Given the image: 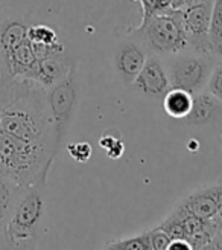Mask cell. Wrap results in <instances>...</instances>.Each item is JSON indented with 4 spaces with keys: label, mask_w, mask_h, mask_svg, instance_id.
<instances>
[{
    "label": "cell",
    "mask_w": 222,
    "mask_h": 250,
    "mask_svg": "<svg viewBox=\"0 0 222 250\" xmlns=\"http://www.w3.org/2000/svg\"><path fill=\"white\" fill-rule=\"evenodd\" d=\"M28 28L29 24L17 17L0 21V51L3 57L28 39Z\"/></svg>",
    "instance_id": "7c38bea8"
},
{
    "label": "cell",
    "mask_w": 222,
    "mask_h": 250,
    "mask_svg": "<svg viewBox=\"0 0 222 250\" xmlns=\"http://www.w3.org/2000/svg\"><path fill=\"white\" fill-rule=\"evenodd\" d=\"M28 39L31 43L43 46H54L59 43L56 31L49 24H29Z\"/></svg>",
    "instance_id": "5bb4252c"
},
{
    "label": "cell",
    "mask_w": 222,
    "mask_h": 250,
    "mask_svg": "<svg viewBox=\"0 0 222 250\" xmlns=\"http://www.w3.org/2000/svg\"><path fill=\"white\" fill-rule=\"evenodd\" d=\"M186 119L192 125L216 124L219 119H222V103L210 92L203 90L193 95L192 110Z\"/></svg>",
    "instance_id": "30bf717a"
},
{
    "label": "cell",
    "mask_w": 222,
    "mask_h": 250,
    "mask_svg": "<svg viewBox=\"0 0 222 250\" xmlns=\"http://www.w3.org/2000/svg\"><path fill=\"white\" fill-rule=\"evenodd\" d=\"M44 186L26 188L12 209L3 233L12 240H38L46 212Z\"/></svg>",
    "instance_id": "277c9868"
},
{
    "label": "cell",
    "mask_w": 222,
    "mask_h": 250,
    "mask_svg": "<svg viewBox=\"0 0 222 250\" xmlns=\"http://www.w3.org/2000/svg\"><path fill=\"white\" fill-rule=\"evenodd\" d=\"M198 2H201V0H175L174 8L175 9H183V8H186L189 5H193V3H198Z\"/></svg>",
    "instance_id": "cb8c5ba5"
},
{
    "label": "cell",
    "mask_w": 222,
    "mask_h": 250,
    "mask_svg": "<svg viewBox=\"0 0 222 250\" xmlns=\"http://www.w3.org/2000/svg\"><path fill=\"white\" fill-rule=\"evenodd\" d=\"M131 87H134L135 92L145 95L146 98L162 101L163 96L172 89L163 60L157 55H148L140 73L134 80Z\"/></svg>",
    "instance_id": "ba28073f"
},
{
    "label": "cell",
    "mask_w": 222,
    "mask_h": 250,
    "mask_svg": "<svg viewBox=\"0 0 222 250\" xmlns=\"http://www.w3.org/2000/svg\"><path fill=\"white\" fill-rule=\"evenodd\" d=\"M24 189L26 188H21L5 171L0 169V236L6 228L12 209H14L17 200Z\"/></svg>",
    "instance_id": "8fae6325"
},
{
    "label": "cell",
    "mask_w": 222,
    "mask_h": 250,
    "mask_svg": "<svg viewBox=\"0 0 222 250\" xmlns=\"http://www.w3.org/2000/svg\"><path fill=\"white\" fill-rule=\"evenodd\" d=\"M167 250H195L187 240H172Z\"/></svg>",
    "instance_id": "603a6c76"
},
{
    "label": "cell",
    "mask_w": 222,
    "mask_h": 250,
    "mask_svg": "<svg viewBox=\"0 0 222 250\" xmlns=\"http://www.w3.org/2000/svg\"><path fill=\"white\" fill-rule=\"evenodd\" d=\"M172 238L160 228H155L149 230V243H151V250H167Z\"/></svg>",
    "instance_id": "7402d4cb"
},
{
    "label": "cell",
    "mask_w": 222,
    "mask_h": 250,
    "mask_svg": "<svg viewBox=\"0 0 222 250\" xmlns=\"http://www.w3.org/2000/svg\"><path fill=\"white\" fill-rule=\"evenodd\" d=\"M212 6L213 0H201L198 3L189 5L181 9L189 49L198 52H215L210 43Z\"/></svg>",
    "instance_id": "5b68a950"
},
{
    "label": "cell",
    "mask_w": 222,
    "mask_h": 250,
    "mask_svg": "<svg viewBox=\"0 0 222 250\" xmlns=\"http://www.w3.org/2000/svg\"><path fill=\"white\" fill-rule=\"evenodd\" d=\"M146 47L148 54L165 58L187 49L181 9L172 8L162 14L143 19L137 28L130 31Z\"/></svg>",
    "instance_id": "6da1fadb"
},
{
    "label": "cell",
    "mask_w": 222,
    "mask_h": 250,
    "mask_svg": "<svg viewBox=\"0 0 222 250\" xmlns=\"http://www.w3.org/2000/svg\"><path fill=\"white\" fill-rule=\"evenodd\" d=\"M37 241L38 240H12L5 233L0 236V250H37Z\"/></svg>",
    "instance_id": "ffe728a7"
},
{
    "label": "cell",
    "mask_w": 222,
    "mask_h": 250,
    "mask_svg": "<svg viewBox=\"0 0 222 250\" xmlns=\"http://www.w3.org/2000/svg\"><path fill=\"white\" fill-rule=\"evenodd\" d=\"M221 58L215 52H198L187 47L162 60L170 85L196 95L207 89L210 75Z\"/></svg>",
    "instance_id": "7a4b0ae2"
},
{
    "label": "cell",
    "mask_w": 222,
    "mask_h": 250,
    "mask_svg": "<svg viewBox=\"0 0 222 250\" xmlns=\"http://www.w3.org/2000/svg\"><path fill=\"white\" fill-rule=\"evenodd\" d=\"M46 90V101L51 118L54 122V131L56 146L61 149L67 137V133L73 124L78 108L79 83H78V66L76 62L72 66L69 73L63 80H59Z\"/></svg>",
    "instance_id": "3957f363"
},
{
    "label": "cell",
    "mask_w": 222,
    "mask_h": 250,
    "mask_svg": "<svg viewBox=\"0 0 222 250\" xmlns=\"http://www.w3.org/2000/svg\"><path fill=\"white\" fill-rule=\"evenodd\" d=\"M221 57H222V46H221Z\"/></svg>",
    "instance_id": "484cf974"
},
{
    "label": "cell",
    "mask_w": 222,
    "mask_h": 250,
    "mask_svg": "<svg viewBox=\"0 0 222 250\" xmlns=\"http://www.w3.org/2000/svg\"><path fill=\"white\" fill-rule=\"evenodd\" d=\"M75 62L76 61L70 58L67 52L40 60L38 67H37L35 83L40 84L43 89H49V87L58 83L59 80H63Z\"/></svg>",
    "instance_id": "9c48e42d"
},
{
    "label": "cell",
    "mask_w": 222,
    "mask_h": 250,
    "mask_svg": "<svg viewBox=\"0 0 222 250\" xmlns=\"http://www.w3.org/2000/svg\"><path fill=\"white\" fill-rule=\"evenodd\" d=\"M210 43L213 51L221 55L222 46V0H213L210 19Z\"/></svg>",
    "instance_id": "9a60e30c"
},
{
    "label": "cell",
    "mask_w": 222,
    "mask_h": 250,
    "mask_svg": "<svg viewBox=\"0 0 222 250\" xmlns=\"http://www.w3.org/2000/svg\"><path fill=\"white\" fill-rule=\"evenodd\" d=\"M162 104H163L165 113L167 116L174 119H184V118H187V115L192 110L193 95L183 89L172 87V89L163 96Z\"/></svg>",
    "instance_id": "4fadbf2b"
},
{
    "label": "cell",
    "mask_w": 222,
    "mask_h": 250,
    "mask_svg": "<svg viewBox=\"0 0 222 250\" xmlns=\"http://www.w3.org/2000/svg\"><path fill=\"white\" fill-rule=\"evenodd\" d=\"M67 153L78 164H87L92 157V145L89 142H73L67 145Z\"/></svg>",
    "instance_id": "d6986e66"
},
{
    "label": "cell",
    "mask_w": 222,
    "mask_h": 250,
    "mask_svg": "<svg viewBox=\"0 0 222 250\" xmlns=\"http://www.w3.org/2000/svg\"><path fill=\"white\" fill-rule=\"evenodd\" d=\"M142 6V20L154 14H162L174 8L175 0H139Z\"/></svg>",
    "instance_id": "ac0fdd59"
},
{
    "label": "cell",
    "mask_w": 222,
    "mask_h": 250,
    "mask_svg": "<svg viewBox=\"0 0 222 250\" xmlns=\"http://www.w3.org/2000/svg\"><path fill=\"white\" fill-rule=\"evenodd\" d=\"M146 47L139 39L131 34L127 39H122L114 49V70L123 85L131 87L134 80L140 73L145 61L148 58Z\"/></svg>",
    "instance_id": "52a82bcc"
},
{
    "label": "cell",
    "mask_w": 222,
    "mask_h": 250,
    "mask_svg": "<svg viewBox=\"0 0 222 250\" xmlns=\"http://www.w3.org/2000/svg\"><path fill=\"white\" fill-rule=\"evenodd\" d=\"M99 146L113 160L120 159L123 153H125V142H123V139L119 134H114L113 130H108L102 134V137L99 139Z\"/></svg>",
    "instance_id": "2e32d148"
},
{
    "label": "cell",
    "mask_w": 222,
    "mask_h": 250,
    "mask_svg": "<svg viewBox=\"0 0 222 250\" xmlns=\"http://www.w3.org/2000/svg\"><path fill=\"white\" fill-rule=\"evenodd\" d=\"M207 92H210L222 103V58L216 62V66L210 75V80L207 84Z\"/></svg>",
    "instance_id": "44dd1931"
},
{
    "label": "cell",
    "mask_w": 222,
    "mask_h": 250,
    "mask_svg": "<svg viewBox=\"0 0 222 250\" xmlns=\"http://www.w3.org/2000/svg\"><path fill=\"white\" fill-rule=\"evenodd\" d=\"M104 250H116V249H114L113 246H111V243L108 241V243L105 244V247H104Z\"/></svg>",
    "instance_id": "d4e9b609"
},
{
    "label": "cell",
    "mask_w": 222,
    "mask_h": 250,
    "mask_svg": "<svg viewBox=\"0 0 222 250\" xmlns=\"http://www.w3.org/2000/svg\"><path fill=\"white\" fill-rule=\"evenodd\" d=\"M116 250H151L149 243V230L131 236V238H123L117 241H110Z\"/></svg>",
    "instance_id": "e0dca14e"
},
{
    "label": "cell",
    "mask_w": 222,
    "mask_h": 250,
    "mask_svg": "<svg viewBox=\"0 0 222 250\" xmlns=\"http://www.w3.org/2000/svg\"><path fill=\"white\" fill-rule=\"evenodd\" d=\"M222 208V185L201 188L193 191L174 208L167 217H196L201 220H210Z\"/></svg>",
    "instance_id": "8992f818"
}]
</instances>
